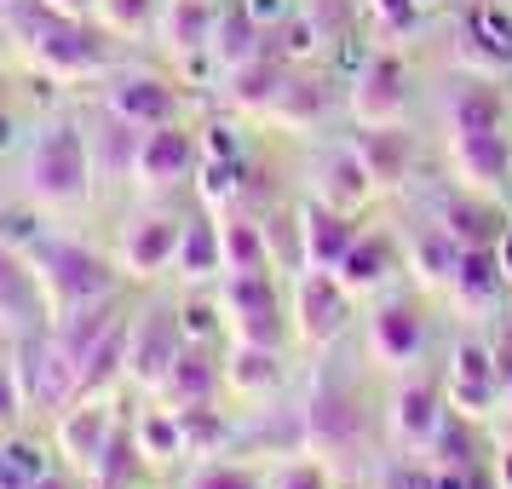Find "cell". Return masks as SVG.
<instances>
[{
  "mask_svg": "<svg viewBox=\"0 0 512 489\" xmlns=\"http://www.w3.org/2000/svg\"><path fill=\"white\" fill-rule=\"evenodd\" d=\"M501 116H507V104H501V93H495V87H484V81H461V87L449 93V133L501 127Z\"/></svg>",
  "mask_w": 512,
  "mask_h": 489,
  "instance_id": "cell-33",
  "label": "cell"
},
{
  "mask_svg": "<svg viewBox=\"0 0 512 489\" xmlns=\"http://www.w3.org/2000/svg\"><path fill=\"white\" fill-rule=\"evenodd\" d=\"M265 489H334V466L317 455H288L282 466H271Z\"/></svg>",
  "mask_w": 512,
  "mask_h": 489,
  "instance_id": "cell-37",
  "label": "cell"
},
{
  "mask_svg": "<svg viewBox=\"0 0 512 489\" xmlns=\"http://www.w3.org/2000/svg\"><path fill=\"white\" fill-rule=\"evenodd\" d=\"M443 386L438 380H426V374H409V380H397L392 403H386V426H392V438L403 449H426V443L438 438L443 426Z\"/></svg>",
  "mask_w": 512,
  "mask_h": 489,
  "instance_id": "cell-19",
  "label": "cell"
},
{
  "mask_svg": "<svg viewBox=\"0 0 512 489\" xmlns=\"http://www.w3.org/2000/svg\"><path fill=\"white\" fill-rule=\"evenodd\" d=\"M173 277L185 288H213L225 277V259H219V213L208 202H190L185 236H179V254H173Z\"/></svg>",
  "mask_w": 512,
  "mask_h": 489,
  "instance_id": "cell-23",
  "label": "cell"
},
{
  "mask_svg": "<svg viewBox=\"0 0 512 489\" xmlns=\"http://www.w3.org/2000/svg\"><path fill=\"white\" fill-rule=\"evenodd\" d=\"M133 443H139V461L144 472H167V466H190V438H185V415L179 409H167V403H139L133 415Z\"/></svg>",
  "mask_w": 512,
  "mask_h": 489,
  "instance_id": "cell-20",
  "label": "cell"
},
{
  "mask_svg": "<svg viewBox=\"0 0 512 489\" xmlns=\"http://www.w3.org/2000/svg\"><path fill=\"white\" fill-rule=\"evenodd\" d=\"M12 363H18V380H24L29 426H47L58 409H70L75 397H81V363L64 351L52 323L24 334V340H12Z\"/></svg>",
  "mask_w": 512,
  "mask_h": 489,
  "instance_id": "cell-5",
  "label": "cell"
},
{
  "mask_svg": "<svg viewBox=\"0 0 512 489\" xmlns=\"http://www.w3.org/2000/svg\"><path fill=\"white\" fill-rule=\"evenodd\" d=\"M426 449H438V461H432V466H478V443H472V432L461 426V415H455V420L443 415L438 438L426 443Z\"/></svg>",
  "mask_w": 512,
  "mask_h": 489,
  "instance_id": "cell-38",
  "label": "cell"
},
{
  "mask_svg": "<svg viewBox=\"0 0 512 489\" xmlns=\"http://www.w3.org/2000/svg\"><path fill=\"white\" fill-rule=\"evenodd\" d=\"M236 6H242V12H248L259 29H265V35H277V29L288 24L294 12H300V0H236Z\"/></svg>",
  "mask_w": 512,
  "mask_h": 489,
  "instance_id": "cell-40",
  "label": "cell"
},
{
  "mask_svg": "<svg viewBox=\"0 0 512 489\" xmlns=\"http://www.w3.org/2000/svg\"><path fill=\"white\" fill-rule=\"evenodd\" d=\"M139 139L144 127L110 116L104 104L87 110V144H93V167H98V190L104 185H133V162H139Z\"/></svg>",
  "mask_w": 512,
  "mask_h": 489,
  "instance_id": "cell-22",
  "label": "cell"
},
{
  "mask_svg": "<svg viewBox=\"0 0 512 489\" xmlns=\"http://www.w3.org/2000/svg\"><path fill=\"white\" fill-rule=\"evenodd\" d=\"M443 386H449V409L461 420H484L501 409V369H495V346L484 340H455L449 351V369H443Z\"/></svg>",
  "mask_w": 512,
  "mask_h": 489,
  "instance_id": "cell-14",
  "label": "cell"
},
{
  "mask_svg": "<svg viewBox=\"0 0 512 489\" xmlns=\"http://www.w3.org/2000/svg\"><path fill=\"white\" fill-rule=\"evenodd\" d=\"M495 489H512V449L495 455Z\"/></svg>",
  "mask_w": 512,
  "mask_h": 489,
  "instance_id": "cell-45",
  "label": "cell"
},
{
  "mask_svg": "<svg viewBox=\"0 0 512 489\" xmlns=\"http://www.w3.org/2000/svg\"><path fill=\"white\" fill-rule=\"evenodd\" d=\"M288 70H294V64L271 47V52H259V58H248V64H236V70L219 75V98L231 104L236 116H265V104L277 98Z\"/></svg>",
  "mask_w": 512,
  "mask_h": 489,
  "instance_id": "cell-25",
  "label": "cell"
},
{
  "mask_svg": "<svg viewBox=\"0 0 512 489\" xmlns=\"http://www.w3.org/2000/svg\"><path fill=\"white\" fill-rule=\"evenodd\" d=\"M219 213V259H225V277L236 271H277L271 265V242H265V219L242 208H213Z\"/></svg>",
  "mask_w": 512,
  "mask_h": 489,
  "instance_id": "cell-30",
  "label": "cell"
},
{
  "mask_svg": "<svg viewBox=\"0 0 512 489\" xmlns=\"http://www.w3.org/2000/svg\"><path fill=\"white\" fill-rule=\"evenodd\" d=\"M438 225L461 248H495V236L507 231L512 219L501 208H495V196H478V190H461V196H449L438 208Z\"/></svg>",
  "mask_w": 512,
  "mask_h": 489,
  "instance_id": "cell-29",
  "label": "cell"
},
{
  "mask_svg": "<svg viewBox=\"0 0 512 489\" xmlns=\"http://www.w3.org/2000/svg\"><path fill=\"white\" fill-rule=\"evenodd\" d=\"M409 265H415V277L426 282V288H449V282H455V265H461V242L443 231V225H432V231L409 248Z\"/></svg>",
  "mask_w": 512,
  "mask_h": 489,
  "instance_id": "cell-34",
  "label": "cell"
},
{
  "mask_svg": "<svg viewBox=\"0 0 512 489\" xmlns=\"http://www.w3.org/2000/svg\"><path fill=\"white\" fill-rule=\"evenodd\" d=\"M501 409H507V415H512V380H507V392H501Z\"/></svg>",
  "mask_w": 512,
  "mask_h": 489,
  "instance_id": "cell-47",
  "label": "cell"
},
{
  "mask_svg": "<svg viewBox=\"0 0 512 489\" xmlns=\"http://www.w3.org/2000/svg\"><path fill=\"white\" fill-rule=\"evenodd\" d=\"M29 489H98V484L87 478V472H81V466H70V461H52L47 472H41V478L29 484Z\"/></svg>",
  "mask_w": 512,
  "mask_h": 489,
  "instance_id": "cell-41",
  "label": "cell"
},
{
  "mask_svg": "<svg viewBox=\"0 0 512 489\" xmlns=\"http://www.w3.org/2000/svg\"><path fill=\"white\" fill-rule=\"evenodd\" d=\"M374 489H438V472L415 466V461H392V466H380Z\"/></svg>",
  "mask_w": 512,
  "mask_h": 489,
  "instance_id": "cell-39",
  "label": "cell"
},
{
  "mask_svg": "<svg viewBox=\"0 0 512 489\" xmlns=\"http://www.w3.org/2000/svg\"><path fill=\"white\" fill-rule=\"evenodd\" d=\"M271 472H259L254 461H231V455H202L185 466L179 489H265Z\"/></svg>",
  "mask_w": 512,
  "mask_h": 489,
  "instance_id": "cell-32",
  "label": "cell"
},
{
  "mask_svg": "<svg viewBox=\"0 0 512 489\" xmlns=\"http://www.w3.org/2000/svg\"><path fill=\"white\" fill-rule=\"evenodd\" d=\"M282 363H288V351L225 340V392L242 397V403H259V397H271V392L282 386Z\"/></svg>",
  "mask_w": 512,
  "mask_h": 489,
  "instance_id": "cell-27",
  "label": "cell"
},
{
  "mask_svg": "<svg viewBox=\"0 0 512 489\" xmlns=\"http://www.w3.org/2000/svg\"><path fill=\"white\" fill-rule=\"evenodd\" d=\"M300 438L305 455H317L328 466L369 449V397L357 386V374L340 369L334 357L317 363V374L300 397Z\"/></svg>",
  "mask_w": 512,
  "mask_h": 489,
  "instance_id": "cell-3",
  "label": "cell"
},
{
  "mask_svg": "<svg viewBox=\"0 0 512 489\" xmlns=\"http://www.w3.org/2000/svg\"><path fill=\"white\" fill-rule=\"evenodd\" d=\"M495 265H501V277L512 282V225L501 236H495Z\"/></svg>",
  "mask_w": 512,
  "mask_h": 489,
  "instance_id": "cell-44",
  "label": "cell"
},
{
  "mask_svg": "<svg viewBox=\"0 0 512 489\" xmlns=\"http://www.w3.org/2000/svg\"><path fill=\"white\" fill-rule=\"evenodd\" d=\"M121 420L127 415L116 409V392H81L70 409H58V415L47 420V438H52V449H58V461L81 466V472L93 478L98 461H104V449L116 443Z\"/></svg>",
  "mask_w": 512,
  "mask_h": 489,
  "instance_id": "cell-9",
  "label": "cell"
},
{
  "mask_svg": "<svg viewBox=\"0 0 512 489\" xmlns=\"http://www.w3.org/2000/svg\"><path fill=\"white\" fill-rule=\"evenodd\" d=\"M41 6L64 12V18H93V24H98V6H104V0H41Z\"/></svg>",
  "mask_w": 512,
  "mask_h": 489,
  "instance_id": "cell-43",
  "label": "cell"
},
{
  "mask_svg": "<svg viewBox=\"0 0 512 489\" xmlns=\"http://www.w3.org/2000/svg\"><path fill=\"white\" fill-rule=\"evenodd\" d=\"M455 300L461 305H489L501 288H507V277H501V265H495V248H461V265H455Z\"/></svg>",
  "mask_w": 512,
  "mask_h": 489,
  "instance_id": "cell-31",
  "label": "cell"
},
{
  "mask_svg": "<svg viewBox=\"0 0 512 489\" xmlns=\"http://www.w3.org/2000/svg\"><path fill=\"white\" fill-rule=\"evenodd\" d=\"M202 173V127L190 121H162L144 127L139 162H133V190L139 196H185Z\"/></svg>",
  "mask_w": 512,
  "mask_h": 489,
  "instance_id": "cell-7",
  "label": "cell"
},
{
  "mask_svg": "<svg viewBox=\"0 0 512 489\" xmlns=\"http://www.w3.org/2000/svg\"><path fill=\"white\" fill-rule=\"evenodd\" d=\"M426 351V311L415 300H380L369 311V357L386 369H409Z\"/></svg>",
  "mask_w": 512,
  "mask_h": 489,
  "instance_id": "cell-18",
  "label": "cell"
},
{
  "mask_svg": "<svg viewBox=\"0 0 512 489\" xmlns=\"http://www.w3.org/2000/svg\"><path fill=\"white\" fill-rule=\"evenodd\" d=\"M351 144H357V156L369 167L374 190H397L415 173V139H409L403 127H357Z\"/></svg>",
  "mask_w": 512,
  "mask_h": 489,
  "instance_id": "cell-26",
  "label": "cell"
},
{
  "mask_svg": "<svg viewBox=\"0 0 512 489\" xmlns=\"http://www.w3.org/2000/svg\"><path fill=\"white\" fill-rule=\"evenodd\" d=\"M185 346V328H179V300H133V317H127V374L121 386H133L139 397H156V386L167 380L173 357Z\"/></svg>",
  "mask_w": 512,
  "mask_h": 489,
  "instance_id": "cell-6",
  "label": "cell"
},
{
  "mask_svg": "<svg viewBox=\"0 0 512 489\" xmlns=\"http://www.w3.org/2000/svg\"><path fill=\"white\" fill-rule=\"evenodd\" d=\"M98 167L87 144V110L75 104H47L35 110L24 144L0 162V202L41 213V219H70L93 208Z\"/></svg>",
  "mask_w": 512,
  "mask_h": 489,
  "instance_id": "cell-1",
  "label": "cell"
},
{
  "mask_svg": "<svg viewBox=\"0 0 512 489\" xmlns=\"http://www.w3.org/2000/svg\"><path fill=\"white\" fill-rule=\"evenodd\" d=\"M12 81H18V70H12V64H0V98H12V93H18Z\"/></svg>",
  "mask_w": 512,
  "mask_h": 489,
  "instance_id": "cell-46",
  "label": "cell"
},
{
  "mask_svg": "<svg viewBox=\"0 0 512 489\" xmlns=\"http://www.w3.org/2000/svg\"><path fill=\"white\" fill-rule=\"evenodd\" d=\"M466 35H472V47L489 52L495 64H512V12H507V0L472 6V12H466Z\"/></svg>",
  "mask_w": 512,
  "mask_h": 489,
  "instance_id": "cell-35",
  "label": "cell"
},
{
  "mask_svg": "<svg viewBox=\"0 0 512 489\" xmlns=\"http://www.w3.org/2000/svg\"><path fill=\"white\" fill-rule=\"evenodd\" d=\"M98 98L110 116L133 121V127H162V121H185V81L162 70H144V64H116L110 75L93 81Z\"/></svg>",
  "mask_w": 512,
  "mask_h": 489,
  "instance_id": "cell-8",
  "label": "cell"
},
{
  "mask_svg": "<svg viewBox=\"0 0 512 489\" xmlns=\"http://www.w3.org/2000/svg\"><path fill=\"white\" fill-rule=\"evenodd\" d=\"M156 18H162V0H104V6H98V24L110 29L116 41L156 35Z\"/></svg>",
  "mask_w": 512,
  "mask_h": 489,
  "instance_id": "cell-36",
  "label": "cell"
},
{
  "mask_svg": "<svg viewBox=\"0 0 512 489\" xmlns=\"http://www.w3.org/2000/svg\"><path fill=\"white\" fill-rule=\"evenodd\" d=\"M311 202L340 208V213H363L374 202V179H369V167H363V156H357L351 139L328 144L323 156L311 162Z\"/></svg>",
  "mask_w": 512,
  "mask_h": 489,
  "instance_id": "cell-17",
  "label": "cell"
},
{
  "mask_svg": "<svg viewBox=\"0 0 512 489\" xmlns=\"http://www.w3.org/2000/svg\"><path fill=\"white\" fill-rule=\"evenodd\" d=\"M219 12L225 0H162V18H156V41L179 70H213V35H219Z\"/></svg>",
  "mask_w": 512,
  "mask_h": 489,
  "instance_id": "cell-13",
  "label": "cell"
},
{
  "mask_svg": "<svg viewBox=\"0 0 512 489\" xmlns=\"http://www.w3.org/2000/svg\"><path fill=\"white\" fill-rule=\"evenodd\" d=\"M334 277L346 282L351 294H380V288L397 277V242L386 231H357L346 259L334 265Z\"/></svg>",
  "mask_w": 512,
  "mask_h": 489,
  "instance_id": "cell-28",
  "label": "cell"
},
{
  "mask_svg": "<svg viewBox=\"0 0 512 489\" xmlns=\"http://www.w3.org/2000/svg\"><path fill=\"white\" fill-rule=\"evenodd\" d=\"M6 35H12V58L24 75H41L47 87H93L98 75H110L121 64L116 35L93 18H64L41 0H24L12 18H6Z\"/></svg>",
  "mask_w": 512,
  "mask_h": 489,
  "instance_id": "cell-2",
  "label": "cell"
},
{
  "mask_svg": "<svg viewBox=\"0 0 512 489\" xmlns=\"http://www.w3.org/2000/svg\"><path fill=\"white\" fill-rule=\"evenodd\" d=\"M294 219H300V265H311V271H334L346 259V248L357 242V231H363L357 213L323 208V202H300Z\"/></svg>",
  "mask_w": 512,
  "mask_h": 489,
  "instance_id": "cell-21",
  "label": "cell"
},
{
  "mask_svg": "<svg viewBox=\"0 0 512 489\" xmlns=\"http://www.w3.org/2000/svg\"><path fill=\"white\" fill-rule=\"evenodd\" d=\"M288 317H294V340H300V346L328 351L351 323V288L334 277V271L300 265L294 282H288Z\"/></svg>",
  "mask_w": 512,
  "mask_h": 489,
  "instance_id": "cell-10",
  "label": "cell"
},
{
  "mask_svg": "<svg viewBox=\"0 0 512 489\" xmlns=\"http://www.w3.org/2000/svg\"><path fill=\"white\" fill-rule=\"evenodd\" d=\"M449 162L461 190L478 196H501L512 185V139L501 127H472V133H449Z\"/></svg>",
  "mask_w": 512,
  "mask_h": 489,
  "instance_id": "cell-16",
  "label": "cell"
},
{
  "mask_svg": "<svg viewBox=\"0 0 512 489\" xmlns=\"http://www.w3.org/2000/svg\"><path fill=\"white\" fill-rule=\"evenodd\" d=\"M346 110L357 127H403V116H409V64L397 52H369L363 70L351 75Z\"/></svg>",
  "mask_w": 512,
  "mask_h": 489,
  "instance_id": "cell-11",
  "label": "cell"
},
{
  "mask_svg": "<svg viewBox=\"0 0 512 489\" xmlns=\"http://www.w3.org/2000/svg\"><path fill=\"white\" fill-rule=\"evenodd\" d=\"M432 472H438V489H489L478 466H432Z\"/></svg>",
  "mask_w": 512,
  "mask_h": 489,
  "instance_id": "cell-42",
  "label": "cell"
},
{
  "mask_svg": "<svg viewBox=\"0 0 512 489\" xmlns=\"http://www.w3.org/2000/svg\"><path fill=\"white\" fill-rule=\"evenodd\" d=\"M219 397H225V346L185 340L167 380L156 386V403H167V409H213Z\"/></svg>",
  "mask_w": 512,
  "mask_h": 489,
  "instance_id": "cell-15",
  "label": "cell"
},
{
  "mask_svg": "<svg viewBox=\"0 0 512 489\" xmlns=\"http://www.w3.org/2000/svg\"><path fill=\"white\" fill-rule=\"evenodd\" d=\"M47 323H52L47 288L35 277L29 254L0 231V340H24V334H35Z\"/></svg>",
  "mask_w": 512,
  "mask_h": 489,
  "instance_id": "cell-12",
  "label": "cell"
},
{
  "mask_svg": "<svg viewBox=\"0 0 512 489\" xmlns=\"http://www.w3.org/2000/svg\"><path fill=\"white\" fill-rule=\"evenodd\" d=\"M185 219H190V208L185 202H173V196H144L139 208L121 213L110 254H116V265L127 271V282H156V277L173 271Z\"/></svg>",
  "mask_w": 512,
  "mask_h": 489,
  "instance_id": "cell-4",
  "label": "cell"
},
{
  "mask_svg": "<svg viewBox=\"0 0 512 489\" xmlns=\"http://www.w3.org/2000/svg\"><path fill=\"white\" fill-rule=\"evenodd\" d=\"M323 116H328V81L311 75V64H294L259 121H271L282 133H311V127H323Z\"/></svg>",
  "mask_w": 512,
  "mask_h": 489,
  "instance_id": "cell-24",
  "label": "cell"
}]
</instances>
